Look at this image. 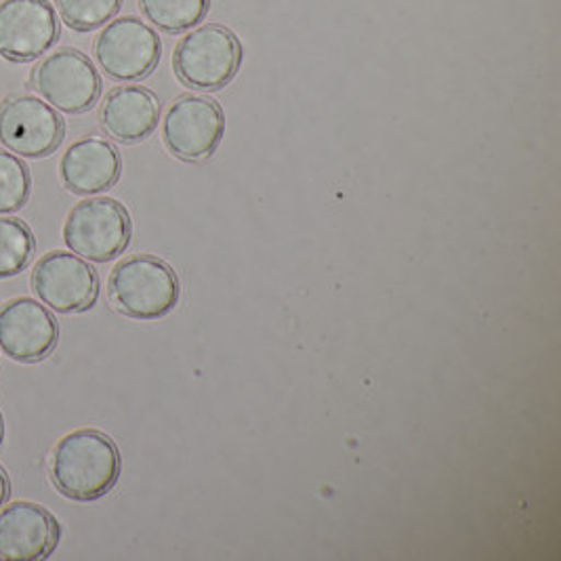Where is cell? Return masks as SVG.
<instances>
[{
	"label": "cell",
	"instance_id": "18",
	"mask_svg": "<svg viewBox=\"0 0 561 561\" xmlns=\"http://www.w3.org/2000/svg\"><path fill=\"white\" fill-rule=\"evenodd\" d=\"M125 0H55L59 18L75 32H93L118 15Z\"/></svg>",
	"mask_w": 561,
	"mask_h": 561
},
{
	"label": "cell",
	"instance_id": "8",
	"mask_svg": "<svg viewBox=\"0 0 561 561\" xmlns=\"http://www.w3.org/2000/svg\"><path fill=\"white\" fill-rule=\"evenodd\" d=\"M30 284L36 297L57 313H82L100 299V276L95 267L68 251H51L41 256Z\"/></svg>",
	"mask_w": 561,
	"mask_h": 561
},
{
	"label": "cell",
	"instance_id": "16",
	"mask_svg": "<svg viewBox=\"0 0 561 561\" xmlns=\"http://www.w3.org/2000/svg\"><path fill=\"white\" fill-rule=\"evenodd\" d=\"M34 251L36 238L26 221L18 217H0V280L26 272Z\"/></svg>",
	"mask_w": 561,
	"mask_h": 561
},
{
	"label": "cell",
	"instance_id": "10",
	"mask_svg": "<svg viewBox=\"0 0 561 561\" xmlns=\"http://www.w3.org/2000/svg\"><path fill=\"white\" fill-rule=\"evenodd\" d=\"M61 26L49 0L0 2V57L11 64H30L51 51Z\"/></svg>",
	"mask_w": 561,
	"mask_h": 561
},
{
	"label": "cell",
	"instance_id": "1",
	"mask_svg": "<svg viewBox=\"0 0 561 561\" xmlns=\"http://www.w3.org/2000/svg\"><path fill=\"white\" fill-rule=\"evenodd\" d=\"M121 469L118 446L110 435L98 430L64 435L53 448V484L70 501H100L118 484Z\"/></svg>",
	"mask_w": 561,
	"mask_h": 561
},
{
	"label": "cell",
	"instance_id": "5",
	"mask_svg": "<svg viewBox=\"0 0 561 561\" xmlns=\"http://www.w3.org/2000/svg\"><path fill=\"white\" fill-rule=\"evenodd\" d=\"M32 89L64 114H84L102 95V77L95 64L78 49L49 53L32 70Z\"/></svg>",
	"mask_w": 561,
	"mask_h": 561
},
{
	"label": "cell",
	"instance_id": "20",
	"mask_svg": "<svg viewBox=\"0 0 561 561\" xmlns=\"http://www.w3.org/2000/svg\"><path fill=\"white\" fill-rule=\"evenodd\" d=\"M4 442V419H2V412H0V446Z\"/></svg>",
	"mask_w": 561,
	"mask_h": 561
},
{
	"label": "cell",
	"instance_id": "11",
	"mask_svg": "<svg viewBox=\"0 0 561 561\" xmlns=\"http://www.w3.org/2000/svg\"><path fill=\"white\" fill-rule=\"evenodd\" d=\"M59 343V327L51 311L30 297L0 307V352L20 364H38Z\"/></svg>",
	"mask_w": 561,
	"mask_h": 561
},
{
	"label": "cell",
	"instance_id": "13",
	"mask_svg": "<svg viewBox=\"0 0 561 561\" xmlns=\"http://www.w3.org/2000/svg\"><path fill=\"white\" fill-rule=\"evenodd\" d=\"M123 173L118 150L102 137H82L61 156L59 178L68 192L95 196L114 187Z\"/></svg>",
	"mask_w": 561,
	"mask_h": 561
},
{
	"label": "cell",
	"instance_id": "15",
	"mask_svg": "<svg viewBox=\"0 0 561 561\" xmlns=\"http://www.w3.org/2000/svg\"><path fill=\"white\" fill-rule=\"evenodd\" d=\"M139 9L158 30L183 34L205 20L210 0H139Z\"/></svg>",
	"mask_w": 561,
	"mask_h": 561
},
{
	"label": "cell",
	"instance_id": "4",
	"mask_svg": "<svg viewBox=\"0 0 561 561\" xmlns=\"http://www.w3.org/2000/svg\"><path fill=\"white\" fill-rule=\"evenodd\" d=\"M130 215L114 198L82 201L68 213L64 224L66 247L93 263H107L123 255L130 244Z\"/></svg>",
	"mask_w": 561,
	"mask_h": 561
},
{
	"label": "cell",
	"instance_id": "17",
	"mask_svg": "<svg viewBox=\"0 0 561 561\" xmlns=\"http://www.w3.org/2000/svg\"><path fill=\"white\" fill-rule=\"evenodd\" d=\"M32 194V175L18 153L0 148V215L18 213Z\"/></svg>",
	"mask_w": 561,
	"mask_h": 561
},
{
	"label": "cell",
	"instance_id": "7",
	"mask_svg": "<svg viewBox=\"0 0 561 561\" xmlns=\"http://www.w3.org/2000/svg\"><path fill=\"white\" fill-rule=\"evenodd\" d=\"M93 53L107 77L130 82L152 75L162 57V41L144 20L125 15L103 27Z\"/></svg>",
	"mask_w": 561,
	"mask_h": 561
},
{
	"label": "cell",
	"instance_id": "12",
	"mask_svg": "<svg viewBox=\"0 0 561 561\" xmlns=\"http://www.w3.org/2000/svg\"><path fill=\"white\" fill-rule=\"evenodd\" d=\"M61 540V524L43 505L18 501L0 510V561L51 558Z\"/></svg>",
	"mask_w": 561,
	"mask_h": 561
},
{
	"label": "cell",
	"instance_id": "14",
	"mask_svg": "<svg viewBox=\"0 0 561 561\" xmlns=\"http://www.w3.org/2000/svg\"><path fill=\"white\" fill-rule=\"evenodd\" d=\"M160 112V100L150 89L125 84L105 95L100 110V125L107 137L121 144H137L156 130Z\"/></svg>",
	"mask_w": 561,
	"mask_h": 561
},
{
	"label": "cell",
	"instance_id": "2",
	"mask_svg": "<svg viewBox=\"0 0 561 561\" xmlns=\"http://www.w3.org/2000/svg\"><path fill=\"white\" fill-rule=\"evenodd\" d=\"M107 290L112 306L135 320H158L171 313L181 293L173 267L152 255H135L118 263Z\"/></svg>",
	"mask_w": 561,
	"mask_h": 561
},
{
	"label": "cell",
	"instance_id": "3",
	"mask_svg": "<svg viewBox=\"0 0 561 561\" xmlns=\"http://www.w3.org/2000/svg\"><path fill=\"white\" fill-rule=\"evenodd\" d=\"M244 49L230 27L219 24L192 30L173 53V70L185 87L219 91L228 87L242 66Z\"/></svg>",
	"mask_w": 561,
	"mask_h": 561
},
{
	"label": "cell",
	"instance_id": "6",
	"mask_svg": "<svg viewBox=\"0 0 561 561\" xmlns=\"http://www.w3.org/2000/svg\"><path fill=\"white\" fill-rule=\"evenodd\" d=\"M66 139L61 114L34 95H9L0 102V146L20 158H47Z\"/></svg>",
	"mask_w": 561,
	"mask_h": 561
},
{
	"label": "cell",
	"instance_id": "9",
	"mask_svg": "<svg viewBox=\"0 0 561 561\" xmlns=\"http://www.w3.org/2000/svg\"><path fill=\"white\" fill-rule=\"evenodd\" d=\"M226 135L221 105L201 95H183L167 112L162 137L179 160L201 162L210 158Z\"/></svg>",
	"mask_w": 561,
	"mask_h": 561
},
{
	"label": "cell",
	"instance_id": "19",
	"mask_svg": "<svg viewBox=\"0 0 561 561\" xmlns=\"http://www.w3.org/2000/svg\"><path fill=\"white\" fill-rule=\"evenodd\" d=\"M9 496H11V480H9V473L4 471V467L0 465V507H4Z\"/></svg>",
	"mask_w": 561,
	"mask_h": 561
}]
</instances>
